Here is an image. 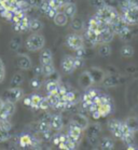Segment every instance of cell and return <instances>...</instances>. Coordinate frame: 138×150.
<instances>
[{"label":"cell","instance_id":"6da1fadb","mask_svg":"<svg viewBox=\"0 0 138 150\" xmlns=\"http://www.w3.org/2000/svg\"><path fill=\"white\" fill-rule=\"evenodd\" d=\"M96 15L99 16L100 18H103V20H105L106 22H108V24H112V23H115V21H118L120 18V15L118 14V12H117L115 8L107 6V4H104V6L98 8Z\"/></svg>","mask_w":138,"mask_h":150},{"label":"cell","instance_id":"7a4b0ae2","mask_svg":"<svg viewBox=\"0 0 138 150\" xmlns=\"http://www.w3.org/2000/svg\"><path fill=\"white\" fill-rule=\"evenodd\" d=\"M44 45H45V39H44V37L42 35L35 33L34 35H31V36H29V37L27 38L26 48L28 51H31V52L39 51V50H41V49L43 48Z\"/></svg>","mask_w":138,"mask_h":150},{"label":"cell","instance_id":"3957f363","mask_svg":"<svg viewBox=\"0 0 138 150\" xmlns=\"http://www.w3.org/2000/svg\"><path fill=\"white\" fill-rule=\"evenodd\" d=\"M66 45L69 49L77 51L79 49L84 48V41H83V38L81 37L80 35L70 34L68 35L67 38H66Z\"/></svg>","mask_w":138,"mask_h":150},{"label":"cell","instance_id":"277c9868","mask_svg":"<svg viewBox=\"0 0 138 150\" xmlns=\"http://www.w3.org/2000/svg\"><path fill=\"white\" fill-rule=\"evenodd\" d=\"M121 20L127 25L137 24L138 23V9L128 8V9L124 10L121 15Z\"/></svg>","mask_w":138,"mask_h":150},{"label":"cell","instance_id":"5b68a950","mask_svg":"<svg viewBox=\"0 0 138 150\" xmlns=\"http://www.w3.org/2000/svg\"><path fill=\"white\" fill-rule=\"evenodd\" d=\"M23 90L21 89L20 86H17V88H10L6 92V100L15 104V103L18 102L23 97Z\"/></svg>","mask_w":138,"mask_h":150},{"label":"cell","instance_id":"8992f818","mask_svg":"<svg viewBox=\"0 0 138 150\" xmlns=\"http://www.w3.org/2000/svg\"><path fill=\"white\" fill-rule=\"evenodd\" d=\"M74 59L76 57L71 56V55H66L63 61H62V69L65 74H71L76 70V67H74Z\"/></svg>","mask_w":138,"mask_h":150},{"label":"cell","instance_id":"52a82bcc","mask_svg":"<svg viewBox=\"0 0 138 150\" xmlns=\"http://www.w3.org/2000/svg\"><path fill=\"white\" fill-rule=\"evenodd\" d=\"M17 66L22 70H28L31 68V59L26 54H20L17 56Z\"/></svg>","mask_w":138,"mask_h":150},{"label":"cell","instance_id":"ba28073f","mask_svg":"<svg viewBox=\"0 0 138 150\" xmlns=\"http://www.w3.org/2000/svg\"><path fill=\"white\" fill-rule=\"evenodd\" d=\"M115 31L110 27V25L108 26L106 29L101 31L100 34H99V41H100V43H109L110 41H112L113 37H115Z\"/></svg>","mask_w":138,"mask_h":150},{"label":"cell","instance_id":"9c48e42d","mask_svg":"<svg viewBox=\"0 0 138 150\" xmlns=\"http://www.w3.org/2000/svg\"><path fill=\"white\" fill-rule=\"evenodd\" d=\"M71 121L74 122L76 124H78L79 126H81L83 130H86L88 127V118L85 116H83L82 113H74L72 118H71Z\"/></svg>","mask_w":138,"mask_h":150},{"label":"cell","instance_id":"30bf717a","mask_svg":"<svg viewBox=\"0 0 138 150\" xmlns=\"http://www.w3.org/2000/svg\"><path fill=\"white\" fill-rule=\"evenodd\" d=\"M68 18H69V17L65 14V12H57L56 15L53 17L54 24L56 25V26L63 27V26H65V25L68 23Z\"/></svg>","mask_w":138,"mask_h":150},{"label":"cell","instance_id":"8fae6325","mask_svg":"<svg viewBox=\"0 0 138 150\" xmlns=\"http://www.w3.org/2000/svg\"><path fill=\"white\" fill-rule=\"evenodd\" d=\"M85 37L88 39L92 45H97V43H100L99 41V34L97 31L93 30L91 28H88L86 31H85Z\"/></svg>","mask_w":138,"mask_h":150},{"label":"cell","instance_id":"7c38bea8","mask_svg":"<svg viewBox=\"0 0 138 150\" xmlns=\"http://www.w3.org/2000/svg\"><path fill=\"white\" fill-rule=\"evenodd\" d=\"M101 83L106 88H113L119 84V78L117 76H105Z\"/></svg>","mask_w":138,"mask_h":150},{"label":"cell","instance_id":"4fadbf2b","mask_svg":"<svg viewBox=\"0 0 138 150\" xmlns=\"http://www.w3.org/2000/svg\"><path fill=\"white\" fill-rule=\"evenodd\" d=\"M63 119L59 115H55V116H52V119H51V129H53L55 131H61L63 129Z\"/></svg>","mask_w":138,"mask_h":150},{"label":"cell","instance_id":"5bb4252c","mask_svg":"<svg viewBox=\"0 0 138 150\" xmlns=\"http://www.w3.org/2000/svg\"><path fill=\"white\" fill-rule=\"evenodd\" d=\"M64 12L69 18H74L77 14V6L74 2H69L64 6Z\"/></svg>","mask_w":138,"mask_h":150},{"label":"cell","instance_id":"9a60e30c","mask_svg":"<svg viewBox=\"0 0 138 150\" xmlns=\"http://www.w3.org/2000/svg\"><path fill=\"white\" fill-rule=\"evenodd\" d=\"M55 72V67L53 63L49 64H41V74L45 77H51Z\"/></svg>","mask_w":138,"mask_h":150},{"label":"cell","instance_id":"2e32d148","mask_svg":"<svg viewBox=\"0 0 138 150\" xmlns=\"http://www.w3.org/2000/svg\"><path fill=\"white\" fill-rule=\"evenodd\" d=\"M99 146L101 149L104 150H111L115 148V142L111 138H108V137H103L99 140Z\"/></svg>","mask_w":138,"mask_h":150},{"label":"cell","instance_id":"e0dca14e","mask_svg":"<svg viewBox=\"0 0 138 150\" xmlns=\"http://www.w3.org/2000/svg\"><path fill=\"white\" fill-rule=\"evenodd\" d=\"M90 74H91L92 78L94 80V83H98V82H101L103 79L105 78V74L101 71L99 68H92L90 70Z\"/></svg>","mask_w":138,"mask_h":150},{"label":"cell","instance_id":"ac0fdd59","mask_svg":"<svg viewBox=\"0 0 138 150\" xmlns=\"http://www.w3.org/2000/svg\"><path fill=\"white\" fill-rule=\"evenodd\" d=\"M43 28V23L39 21L38 18H33L29 22V30L33 33H38Z\"/></svg>","mask_w":138,"mask_h":150},{"label":"cell","instance_id":"d6986e66","mask_svg":"<svg viewBox=\"0 0 138 150\" xmlns=\"http://www.w3.org/2000/svg\"><path fill=\"white\" fill-rule=\"evenodd\" d=\"M40 63L41 64H49L53 63V54L50 50H44L40 54Z\"/></svg>","mask_w":138,"mask_h":150},{"label":"cell","instance_id":"ffe728a7","mask_svg":"<svg viewBox=\"0 0 138 150\" xmlns=\"http://www.w3.org/2000/svg\"><path fill=\"white\" fill-rule=\"evenodd\" d=\"M58 88H59V84H58L57 81L55 80H51L47 83V93H51V94H57L58 95Z\"/></svg>","mask_w":138,"mask_h":150},{"label":"cell","instance_id":"44dd1931","mask_svg":"<svg viewBox=\"0 0 138 150\" xmlns=\"http://www.w3.org/2000/svg\"><path fill=\"white\" fill-rule=\"evenodd\" d=\"M23 81H24V76L22 74H20V72H17L11 79L10 86L11 88H17V86H20L23 83Z\"/></svg>","mask_w":138,"mask_h":150},{"label":"cell","instance_id":"7402d4cb","mask_svg":"<svg viewBox=\"0 0 138 150\" xmlns=\"http://www.w3.org/2000/svg\"><path fill=\"white\" fill-rule=\"evenodd\" d=\"M98 53H99V55L103 56V57L110 56V54H111V47L109 45V43H100Z\"/></svg>","mask_w":138,"mask_h":150},{"label":"cell","instance_id":"603a6c76","mask_svg":"<svg viewBox=\"0 0 138 150\" xmlns=\"http://www.w3.org/2000/svg\"><path fill=\"white\" fill-rule=\"evenodd\" d=\"M98 111L101 115V117H107L109 113L112 111L111 103H107V104H101L98 107Z\"/></svg>","mask_w":138,"mask_h":150},{"label":"cell","instance_id":"cb8c5ba5","mask_svg":"<svg viewBox=\"0 0 138 150\" xmlns=\"http://www.w3.org/2000/svg\"><path fill=\"white\" fill-rule=\"evenodd\" d=\"M125 123L127 124V126L131 129L132 132L136 133V132L138 131V119L137 118H135V117H130V118L126 119Z\"/></svg>","mask_w":138,"mask_h":150},{"label":"cell","instance_id":"d4e9b609","mask_svg":"<svg viewBox=\"0 0 138 150\" xmlns=\"http://www.w3.org/2000/svg\"><path fill=\"white\" fill-rule=\"evenodd\" d=\"M81 83H82V85H84L85 88L94 83V80L92 78L90 71H85L83 72V75H81Z\"/></svg>","mask_w":138,"mask_h":150},{"label":"cell","instance_id":"484cf974","mask_svg":"<svg viewBox=\"0 0 138 150\" xmlns=\"http://www.w3.org/2000/svg\"><path fill=\"white\" fill-rule=\"evenodd\" d=\"M47 100L50 103V106L51 107H53V108H57L58 104L61 102V97L57 95V94H51L49 93L47 94Z\"/></svg>","mask_w":138,"mask_h":150},{"label":"cell","instance_id":"4316f807","mask_svg":"<svg viewBox=\"0 0 138 150\" xmlns=\"http://www.w3.org/2000/svg\"><path fill=\"white\" fill-rule=\"evenodd\" d=\"M33 137L30 135H27V134H24L22 135L20 138V145L23 148H26V147H29L31 146V144H33Z\"/></svg>","mask_w":138,"mask_h":150},{"label":"cell","instance_id":"83f0119b","mask_svg":"<svg viewBox=\"0 0 138 150\" xmlns=\"http://www.w3.org/2000/svg\"><path fill=\"white\" fill-rule=\"evenodd\" d=\"M50 129H51V121L44 119H41L39 121V123H38V131L40 133H43V132L50 130Z\"/></svg>","mask_w":138,"mask_h":150},{"label":"cell","instance_id":"f1b7e54d","mask_svg":"<svg viewBox=\"0 0 138 150\" xmlns=\"http://www.w3.org/2000/svg\"><path fill=\"white\" fill-rule=\"evenodd\" d=\"M135 51H134V48L131 47V45H123L121 49V55L122 56H124V57H132L133 55H134Z\"/></svg>","mask_w":138,"mask_h":150},{"label":"cell","instance_id":"f546056e","mask_svg":"<svg viewBox=\"0 0 138 150\" xmlns=\"http://www.w3.org/2000/svg\"><path fill=\"white\" fill-rule=\"evenodd\" d=\"M121 125H122L121 121H119V120H111V121H109V123H108V129H109V131L111 133H113L115 131L121 129Z\"/></svg>","mask_w":138,"mask_h":150},{"label":"cell","instance_id":"4dcf8cb0","mask_svg":"<svg viewBox=\"0 0 138 150\" xmlns=\"http://www.w3.org/2000/svg\"><path fill=\"white\" fill-rule=\"evenodd\" d=\"M30 99H31V104H30L31 108L39 109V106H40V103H41V100H42V97L37 95V94H34L33 96H30Z\"/></svg>","mask_w":138,"mask_h":150},{"label":"cell","instance_id":"1f68e13d","mask_svg":"<svg viewBox=\"0 0 138 150\" xmlns=\"http://www.w3.org/2000/svg\"><path fill=\"white\" fill-rule=\"evenodd\" d=\"M8 129H6L4 126L0 125V143H4L6 140H8L10 138V133H9Z\"/></svg>","mask_w":138,"mask_h":150},{"label":"cell","instance_id":"d6a6232c","mask_svg":"<svg viewBox=\"0 0 138 150\" xmlns=\"http://www.w3.org/2000/svg\"><path fill=\"white\" fill-rule=\"evenodd\" d=\"M21 43H22V39H21V37H15L10 41L9 48H10V50H12V51H16L17 49L21 47Z\"/></svg>","mask_w":138,"mask_h":150},{"label":"cell","instance_id":"836d02e7","mask_svg":"<svg viewBox=\"0 0 138 150\" xmlns=\"http://www.w3.org/2000/svg\"><path fill=\"white\" fill-rule=\"evenodd\" d=\"M29 18L28 16H24L22 20H21L20 23H16V24L20 25V28H21V31H25V30H28L29 29Z\"/></svg>","mask_w":138,"mask_h":150},{"label":"cell","instance_id":"e575fe53","mask_svg":"<svg viewBox=\"0 0 138 150\" xmlns=\"http://www.w3.org/2000/svg\"><path fill=\"white\" fill-rule=\"evenodd\" d=\"M71 27H72V29L74 30H81L82 28H83V23H82V21L80 20V18H74V20H72V23H71Z\"/></svg>","mask_w":138,"mask_h":150},{"label":"cell","instance_id":"d590c367","mask_svg":"<svg viewBox=\"0 0 138 150\" xmlns=\"http://www.w3.org/2000/svg\"><path fill=\"white\" fill-rule=\"evenodd\" d=\"M47 2H49V6H50L52 9L54 10H61L62 8H64V4H62L59 0H47Z\"/></svg>","mask_w":138,"mask_h":150},{"label":"cell","instance_id":"8d00e7d4","mask_svg":"<svg viewBox=\"0 0 138 150\" xmlns=\"http://www.w3.org/2000/svg\"><path fill=\"white\" fill-rule=\"evenodd\" d=\"M98 26H99V24H98L97 17L94 15V16L91 17L90 21H88V28H91V29H93V30L98 33ZM98 34H99V33H98Z\"/></svg>","mask_w":138,"mask_h":150},{"label":"cell","instance_id":"74e56055","mask_svg":"<svg viewBox=\"0 0 138 150\" xmlns=\"http://www.w3.org/2000/svg\"><path fill=\"white\" fill-rule=\"evenodd\" d=\"M0 15H1V17L4 18V20L12 21V18H13V16H14V13L11 10H7V9H4V10H2L1 12H0Z\"/></svg>","mask_w":138,"mask_h":150},{"label":"cell","instance_id":"f35d334b","mask_svg":"<svg viewBox=\"0 0 138 150\" xmlns=\"http://www.w3.org/2000/svg\"><path fill=\"white\" fill-rule=\"evenodd\" d=\"M100 132V126L98 124H93L90 126V130H88V135H95L98 136V134Z\"/></svg>","mask_w":138,"mask_h":150},{"label":"cell","instance_id":"ab89813d","mask_svg":"<svg viewBox=\"0 0 138 150\" xmlns=\"http://www.w3.org/2000/svg\"><path fill=\"white\" fill-rule=\"evenodd\" d=\"M51 9V7L49 6V2H47V0H43V2H42V4H41L40 7H39V10H40V12L42 14H45L47 15V13L49 12V10Z\"/></svg>","mask_w":138,"mask_h":150},{"label":"cell","instance_id":"60d3db41","mask_svg":"<svg viewBox=\"0 0 138 150\" xmlns=\"http://www.w3.org/2000/svg\"><path fill=\"white\" fill-rule=\"evenodd\" d=\"M50 103L47 100V97H42V100L40 103V106H39V109L41 110H47L50 108Z\"/></svg>","mask_w":138,"mask_h":150},{"label":"cell","instance_id":"b9f144b4","mask_svg":"<svg viewBox=\"0 0 138 150\" xmlns=\"http://www.w3.org/2000/svg\"><path fill=\"white\" fill-rule=\"evenodd\" d=\"M61 98H64L67 103H74V99H76V95H74V92H67L66 95L61 97Z\"/></svg>","mask_w":138,"mask_h":150},{"label":"cell","instance_id":"7bdbcfd3","mask_svg":"<svg viewBox=\"0 0 138 150\" xmlns=\"http://www.w3.org/2000/svg\"><path fill=\"white\" fill-rule=\"evenodd\" d=\"M88 142L92 146H97L99 144V139H98V136H95V135H88Z\"/></svg>","mask_w":138,"mask_h":150},{"label":"cell","instance_id":"ee69618b","mask_svg":"<svg viewBox=\"0 0 138 150\" xmlns=\"http://www.w3.org/2000/svg\"><path fill=\"white\" fill-rule=\"evenodd\" d=\"M27 1L33 8H39L43 2V0H27Z\"/></svg>","mask_w":138,"mask_h":150},{"label":"cell","instance_id":"f6af8a7d","mask_svg":"<svg viewBox=\"0 0 138 150\" xmlns=\"http://www.w3.org/2000/svg\"><path fill=\"white\" fill-rule=\"evenodd\" d=\"M98 107H99V105H97V104H95L94 102H92L91 105L88 106V111L90 113H93V112H95V111H97V110H98Z\"/></svg>","mask_w":138,"mask_h":150},{"label":"cell","instance_id":"bcb514c9","mask_svg":"<svg viewBox=\"0 0 138 150\" xmlns=\"http://www.w3.org/2000/svg\"><path fill=\"white\" fill-rule=\"evenodd\" d=\"M42 136H43L44 139H47V140H51V139H52V138H53V135H52L51 129H50V130L45 131V132H43V133H42Z\"/></svg>","mask_w":138,"mask_h":150},{"label":"cell","instance_id":"7dc6e473","mask_svg":"<svg viewBox=\"0 0 138 150\" xmlns=\"http://www.w3.org/2000/svg\"><path fill=\"white\" fill-rule=\"evenodd\" d=\"M107 103H111V98L106 94L100 95V105L101 104H107Z\"/></svg>","mask_w":138,"mask_h":150},{"label":"cell","instance_id":"c3c4849f","mask_svg":"<svg viewBox=\"0 0 138 150\" xmlns=\"http://www.w3.org/2000/svg\"><path fill=\"white\" fill-rule=\"evenodd\" d=\"M67 92H68V91L66 90V88H65V86H63V85H59V88H58V96H59V97H63V96H65Z\"/></svg>","mask_w":138,"mask_h":150},{"label":"cell","instance_id":"681fc988","mask_svg":"<svg viewBox=\"0 0 138 150\" xmlns=\"http://www.w3.org/2000/svg\"><path fill=\"white\" fill-rule=\"evenodd\" d=\"M30 84H31V86H33V88H35V89H38V88L40 86V81H39V79H38V78H34L30 81Z\"/></svg>","mask_w":138,"mask_h":150},{"label":"cell","instance_id":"f907efd6","mask_svg":"<svg viewBox=\"0 0 138 150\" xmlns=\"http://www.w3.org/2000/svg\"><path fill=\"white\" fill-rule=\"evenodd\" d=\"M86 93H88V97H90V98H91L92 100H93V98H94L95 96L98 95V92L95 89H91L90 91H88V92H86Z\"/></svg>","mask_w":138,"mask_h":150},{"label":"cell","instance_id":"816d5d0a","mask_svg":"<svg viewBox=\"0 0 138 150\" xmlns=\"http://www.w3.org/2000/svg\"><path fill=\"white\" fill-rule=\"evenodd\" d=\"M58 11H56V10H54V9H52L51 8L50 10H49V12L47 13V17H50V18H53L55 15H56V13H57Z\"/></svg>","mask_w":138,"mask_h":150},{"label":"cell","instance_id":"f5cc1de1","mask_svg":"<svg viewBox=\"0 0 138 150\" xmlns=\"http://www.w3.org/2000/svg\"><path fill=\"white\" fill-rule=\"evenodd\" d=\"M4 77H6V68L4 67H0V82L4 81Z\"/></svg>","mask_w":138,"mask_h":150},{"label":"cell","instance_id":"db71d44e","mask_svg":"<svg viewBox=\"0 0 138 150\" xmlns=\"http://www.w3.org/2000/svg\"><path fill=\"white\" fill-rule=\"evenodd\" d=\"M130 8L138 9V0H130Z\"/></svg>","mask_w":138,"mask_h":150},{"label":"cell","instance_id":"11a10c76","mask_svg":"<svg viewBox=\"0 0 138 150\" xmlns=\"http://www.w3.org/2000/svg\"><path fill=\"white\" fill-rule=\"evenodd\" d=\"M52 142H53V144L55 145V146H58V145H59V143H61L59 135H57V136H53V138H52Z\"/></svg>","mask_w":138,"mask_h":150},{"label":"cell","instance_id":"9f6ffc18","mask_svg":"<svg viewBox=\"0 0 138 150\" xmlns=\"http://www.w3.org/2000/svg\"><path fill=\"white\" fill-rule=\"evenodd\" d=\"M92 117H93V119H95V120H98L99 118H101V115L99 113V111H95V112H93L92 113Z\"/></svg>","mask_w":138,"mask_h":150},{"label":"cell","instance_id":"6f0895ef","mask_svg":"<svg viewBox=\"0 0 138 150\" xmlns=\"http://www.w3.org/2000/svg\"><path fill=\"white\" fill-rule=\"evenodd\" d=\"M93 102L95 103V104H97V105H100V95H96L93 98Z\"/></svg>","mask_w":138,"mask_h":150},{"label":"cell","instance_id":"680465c9","mask_svg":"<svg viewBox=\"0 0 138 150\" xmlns=\"http://www.w3.org/2000/svg\"><path fill=\"white\" fill-rule=\"evenodd\" d=\"M24 104H25L26 106H30V104H31L30 96H29V97H26V98L24 99Z\"/></svg>","mask_w":138,"mask_h":150},{"label":"cell","instance_id":"91938a15","mask_svg":"<svg viewBox=\"0 0 138 150\" xmlns=\"http://www.w3.org/2000/svg\"><path fill=\"white\" fill-rule=\"evenodd\" d=\"M59 1H61L62 4H69V2H72V0H59Z\"/></svg>","mask_w":138,"mask_h":150},{"label":"cell","instance_id":"94428289","mask_svg":"<svg viewBox=\"0 0 138 150\" xmlns=\"http://www.w3.org/2000/svg\"><path fill=\"white\" fill-rule=\"evenodd\" d=\"M4 63H2V61H1V58H0V67H4Z\"/></svg>","mask_w":138,"mask_h":150}]
</instances>
